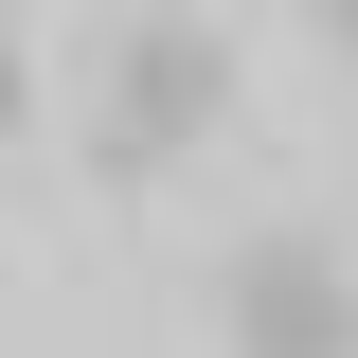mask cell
Returning <instances> with one entry per match:
<instances>
[{
	"label": "cell",
	"instance_id": "cell-1",
	"mask_svg": "<svg viewBox=\"0 0 358 358\" xmlns=\"http://www.w3.org/2000/svg\"><path fill=\"white\" fill-rule=\"evenodd\" d=\"M233 108V54H215V18H143L126 54H108V126H90V162L108 179H162L179 143Z\"/></svg>",
	"mask_w": 358,
	"mask_h": 358
},
{
	"label": "cell",
	"instance_id": "cell-2",
	"mask_svg": "<svg viewBox=\"0 0 358 358\" xmlns=\"http://www.w3.org/2000/svg\"><path fill=\"white\" fill-rule=\"evenodd\" d=\"M215 341L233 358H358V268L305 251V233H251L215 268Z\"/></svg>",
	"mask_w": 358,
	"mask_h": 358
},
{
	"label": "cell",
	"instance_id": "cell-3",
	"mask_svg": "<svg viewBox=\"0 0 358 358\" xmlns=\"http://www.w3.org/2000/svg\"><path fill=\"white\" fill-rule=\"evenodd\" d=\"M18 108H36V72H18V36H0V143H18Z\"/></svg>",
	"mask_w": 358,
	"mask_h": 358
},
{
	"label": "cell",
	"instance_id": "cell-4",
	"mask_svg": "<svg viewBox=\"0 0 358 358\" xmlns=\"http://www.w3.org/2000/svg\"><path fill=\"white\" fill-rule=\"evenodd\" d=\"M305 18H322V36H341V54H358V0H305Z\"/></svg>",
	"mask_w": 358,
	"mask_h": 358
}]
</instances>
